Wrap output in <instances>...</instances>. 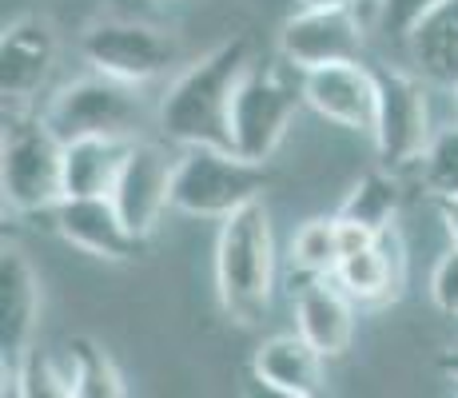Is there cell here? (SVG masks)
Segmentation results:
<instances>
[{
  "instance_id": "16",
  "label": "cell",
  "mask_w": 458,
  "mask_h": 398,
  "mask_svg": "<svg viewBox=\"0 0 458 398\" xmlns=\"http://www.w3.org/2000/svg\"><path fill=\"white\" fill-rule=\"evenodd\" d=\"M251 375L259 386L284 398L327 394V355H319L299 331L267 334L251 355Z\"/></svg>"
},
{
  "instance_id": "29",
  "label": "cell",
  "mask_w": 458,
  "mask_h": 398,
  "mask_svg": "<svg viewBox=\"0 0 458 398\" xmlns=\"http://www.w3.org/2000/svg\"><path fill=\"white\" fill-rule=\"evenodd\" d=\"M451 96H454V120H458V88H451Z\"/></svg>"
},
{
  "instance_id": "21",
  "label": "cell",
  "mask_w": 458,
  "mask_h": 398,
  "mask_svg": "<svg viewBox=\"0 0 458 398\" xmlns=\"http://www.w3.org/2000/svg\"><path fill=\"white\" fill-rule=\"evenodd\" d=\"M399 207H403L399 172L378 167V172H367L363 180L347 191V199H343V207L335 211V216L355 219V224H367L371 232H386V227H394Z\"/></svg>"
},
{
  "instance_id": "9",
  "label": "cell",
  "mask_w": 458,
  "mask_h": 398,
  "mask_svg": "<svg viewBox=\"0 0 458 398\" xmlns=\"http://www.w3.org/2000/svg\"><path fill=\"white\" fill-rule=\"evenodd\" d=\"M279 60L292 64L295 72H311V68L347 64V60H363L367 29L355 4L339 8H295L279 24Z\"/></svg>"
},
{
  "instance_id": "27",
  "label": "cell",
  "mask_w": 458,
  "mask_h": 398,
  "mask_svg": "<svg viewBox=\"0 0 458 398\" xmlns=\"http://www.w3.org/2000/svg\"><path fill=\"white\" fill-rule=\"evenodd\" d=\"M438 370H443L451 383H458V351H446V355H438Z\"/></svg>"
},
{
  "instance_id": "28",
  "label": "cell",
  "mask_w": 458,
  "mask_h": 398,
  "mask_svg": "<svg viewBox=\"0 0 458 398\" xmlns=\"http://www.w3.org/2000/svg\"><path fill=\"white\" fill-rule=\"evenodd\" d=\"M339 4H355L359 0H295V8H339Z\"/></svg>"
},
{
  "instance_id": "4",
  "label": "cell",
  "mask_w": 458,
  "mask_h": 398,
  "mask_svg": "<svg viewBox=\"0 0 458 398\" xmlns=\"http://www.w3.org/2000/svg\"><path fill=\"white\" fill-rule=\"evenodd\" d=\"M0 191L16 216H52L64 191V140L44 116H16L4 123L0 144Z\"/></svg>"
},
{
  "instance_id": "17",
  "label": "cell",
  "mask_w": 458,
  "mask_h": 398,
  "mask_svg": "<svg viewBox=\"0 0 458 398\" xmlns=\"http://www.w3.org/2000/svg\"><path fill=\"white\" fill-rule=\"evenodd\" d=\"M403 275H407V251H403L399 227H386L378 232L371 247L355 255H343L335 279L339 287L355 299L359 307H383L391 299H399L403 291Z\"/></svg>"
},
{
  "instance_id": "2",
  "label": "cell",
  "mask_w": 458,
  "mask_h": 398,
  "mask_svg": "<svg viewBox=\"0 0 458 398\" xmlns=\"http://www.w3.org/2000/svg\"><path fill=\"white\" fill-rule=\"evenodd\" d=\"M279 275V251L263 199L243 203L219 219L216 235V299L240 326H255L271 307Z\"/></svg>"
},
{
  "instance_id": "10",
  "label": "cell",
  "mask_w": 458,
  "mask_h": 398,
  "mask_svg": "<svg viewBox=\"0 0 458 398\" xmlns=\"http://www.w3.org/2000/svg\"><path fill=\"white\" fill-rule=\"evenodd\" d=\"M175 144L167 140H144L136 136L128 148V159L120 167V180L112 188V203L120 207L124 224L136 235H152L156 224L164 219V211L172 207V188H175Z\"/></svg>"
},
{
  "instance_id": "26",
  "label": "cell",
  "mask_w": 458,
  "mask_h": 398,
  "mask_svg": "<svg viewBox=\"0 0 458 398\" xmlns=\"http://www.w3.org/2000/svg\"><path fill=\"white\" fill-rule=\"evenodd\" d=\"M438 219H443V232L451 239V247H458V196H438Z\"/></svg>"
},
{
  "instance_id": "1",
  "label": "cell",
  "mask_w": 458,
  "mask_h": 398,
  "mask_svg": "<svg viewBox=\"0 0 458 398\" xmlns=\"http://www.w3.org/2000/svg\"><path fill=\"white\" fill-rule=\"evenodd\" d=\"M255 64L251 40L232 37L188 64L156 100V131L175 148H227L232 152L235 88Z\"/></svg>"
},
{
  "instance_id": "11",
  "label": "cell",
  "mask_w": 458,
  "mask_h": 398,
  "mask_svg": "<svg viewBox=\"0 0 458 398\" xmlns=\"http://www.w3.org/2000/svg\"><path fill=\"white\" fill-rule=\"evenodd\" d=\"M303 76V104L323 116L335 128L371 136L378 116V72L367 68L363 60H347V64L311 68Z\"/></svg>"
},
{
  "instance_id": "15",
  "label": "cell",
  "mask_w": 458,
  "mask_h": 398,
  "mask_svg": "<svg viewBox=\"0 0 458 398\" xmlns=\"http://www.w3.org/2000/svg\"><path fill=\"white\" fill-rule=\"evenodd\" d=\"M40 318V279L21 247H4L0 255V355L4 375H13L32 351Z\"/></svg>"
},
{
  "instance_id": "14",
  "label": "cell",
  "mask_w": 458,
  "mask_h": 398,
  "mask_svg": "<svg viewBox=\"0 0 458 398\" xmlns=\"http://www.w3.org/2000/svg\"><path fill=\"white\" fill-rule=\"evenodd\" d=\"M359 303L339 287L335 275H303L295 291V331L319 355L339 359L355 343Z\"/></svg>"
},
{
  "instance_id": "13",
  "label": "cell",
  "mask_w": 458,
  "mask_h": 398,
  "mask_svg": "<svg viewBox=\"0 0 458 398\" xmlns=\"http://www.w3.org/2000/svg\"><path fill=\"white\" fill-rule=\"evenodd\" d=\"M56 68V29L44 16H16L0 37V92L4 104L29 108Z\"/></svg>"
},
{
  "instance_id": "20",
  "label": "cell",
  "mask_w": 458,
  "mask_h": 398,
  "mask_svg": "<svg viewBox=\"0 0 458 398\" xmlns=\"http://www.w3.org/2000/svg\"><path fill=\"white\" fill-rule=\"evenodd\" d=\"M64 362H68V375H72V394L76 398H124V375L120 367L112 362V355L100 347L96 339L88 334H76V339L64 343Z\"/></svg>"
},
{
  "instance_id": "18",
  "label": "cell",
  "mask_w": 458,
  "mask_h": 398,
  "mask_svg": "<svg viewBox=\"0 0 458 398\" xmlns=\"http://www.w3.org/2000/svg\"><path fill=\"white\" fill-rule=\"evenodd\" d=\"M411 64L435 88H458V0H438L403 40Z\"/></svg>"
},
{
  "instance_id": "22",
  "label": "cell",
  "mask_w": 458,
  "mask_h": 398,
  "mask_svg": "<svg viewBox=\"0 0 458 398\" xmlns=\"http://www.w3.org/2000/svg\"><path fill=\"white\" fill-rule=\"evenodd\" d=\"M339 251V219H307L292 239V267L299 275H335Z\"/></svg>"
},
{
  "instance_id": "23",
  "label": "cell",
  "mask_w": 458,
  "mask_h": 398,
  "mask_svg": "<svg viewBox=\"0 0 458 398\" xmlns=\"http://www.w3.org/2000/svg\"><path fill=\"white\" fill-rule=\"evenodd\" d=\"M419 175L430 196H458V123L435 131L427 156L419 159Z\"/></svg>"
},
{
  "instance_id": "7",
  "label": "cell",
  "mask_w": 458,
  "mask_h": 398,
  "mask_svg": "<svg viewBox=\"0 0 458 398\" xmlns=\"http://www.w3.org/2000/svg\"><path fill=\"white\" fill-rule=\"evenodd\" d=\"M378 72V116H375V156L383 167L403 172L419 167L435 140L430 116V80L407 68H375Z\"/></svg>"
},
{
  "instance_id": "12",
  "label": "cell",
  "mask_w": 458,
  "mask_h": 398,
  "mask_svg": "<svg viewBox=\"0 0 458 398\" xmlns=\"http://www.w3.org/2000/svg\"><path fill=\"white\" fill-rule=\"evenodd\" d=\"M48 219L68 247L92 255V259L128 263L144 251V235H136L124 224L112 196H64Z\"/></svg>"
},
{
  "instance_id": "19",
  "label": "cell",
  "mask_w": 458,
  "mask_h": 398,
  "mask_svg": "<svg viewBox=\"0 0 458 398\" xmlns=\"http://www.w3.org/2000/svg\"><path fill=\"white\" fill-rule=\"evenodd\" d=\"M131 140L81 136L64 144V191L68 196H112Z\"/></svg>"
},
{
  "instance_id": "24",
  "label": "cell",
  "mask_w": 458,
  "mask_h": 398,
  "mask_svg": "<svg viewBox=\"0 0 458 398\" xmlns=\"http://www.w3.org/2000/svg\"><path fill=\"white\" fill-rule=\"evenodd\" d=\"M435 4L438 0H378V29H383L386 40L403 44Z\"/></svg>"
},
{
  "instance_id": "25",
  "label": "cell",
  "mask_w": 458,
  "mask_h": 398,
  "mask_svg": "<svg viewBox=\"0 0 458 398\" xmlns=\"http://www.w3.org/2000/svg\"><path fill=\"white\" fill-rule=\"evenodd\" d=\"M430 303L443 315L458 318V247H446L430 271Z\"/></svg>"
},
{
  "instance_id": "6",
  "label": "cell",
  "mask_w": 458,
  "mask_h": 398,
  "mask_svg": "<svg viewBox=\"0 0 458 398\" xmlns=\"http://www.w3.org/2000/svg\"><path fill=\"white\" fill-rule=\"evenodd\" d=\"M303 108V76L292 64H255L235 88L232 104V152L267 164L284 144L295 112Z\"/></svg>"
},
{
  "instance_id": "3",
  "label": "cell",
  "mask_w": 458,
  "mask_h": 398,
  "mask_svg": "<svg viewBox=\"0 0 458 398\" xmlns=\"http://www.w3.org/2000/svg\"><path fill=\"white\" fill-rule=\"evenodd\" d=\"M144 84H128L108 72H88L76 76L68 84H60L56 92L44 100L40 116L56 131L60 140H81V136H120V140H136L140 128L148 120H156V108H148Z\"/></svg>"
},
{
  "instance_id": "5",
  "label": "cell",
  "mask_w": 458,
  "mask_h": 398,
  "mask_svg": "<svg viewBox=\"0 0 458 398\" xmlns=\"http://www.w3.org/2000/svg\"><path fill=\"white\" fill-rule=\"evenodd\" d=\"M267 188V164L243 159L227 148H180L175 159V188L172 211L191 219H224L243 203L263 199Z\"/></svg>"
},
{
  "instance_id": "8",
  "label": "cell",
  "mask_w": 458,
  "mask_h": 398,
  "mask_svg": "<svg viewBox=\"0 0 458 398\" xmlns=\"http://www.w3.org/2000/svg\"><path fill=\"white\" fill-rule=\"evenodd\" d=\"M81 52L96 72H108L128 84H148L180 60V40L160 24L131 16H100L84 29Z\"/></svg>"
}]
</instances>
